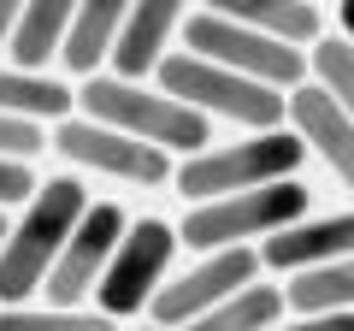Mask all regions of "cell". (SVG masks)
I'll return each instance as SVG.
<instances>
[{"label": "cell", "mask_w": 354, "mask_h": 331, "mask_svg": "<svg viewBox=\"0 0 354 331\" xmlns=\"http://www.w3.org/2000/svg\"><path fill=\"white\" fill-rule=\"evenodd\" d=\"M88 202L95 195L83 190V178H53L36 190V202L18 213L12 237L0 242V307H24L30 296L48 290V278L59 267L77 219L88 213Z\"/></svg>", "instance_id": "6da1fadb"}, {"label": "cell", "mask_w": 354, "mask_h": 331, "mask_svg": "<svg viewBox=\"0 0 354 331\" xmlns=\"http://www.w3.org/2000/svg\"><path fill=\"white\" fill-rule=\"evenodd\" d=\"M77 113L95 118V125H106V130H124V136L148 142V148H160V154H183V160H195V154L213 148L207 118L195 113V107L171 101L165 89H148V83H124V77H113V71L77 83Z\"/></svg>", "instance_id": "7a4b0ae2"}, {"label": "cell", "mask_w": 354, "mask_h": 331, "mask_svg": "<svg viewBox=\"0 0 354 331\" xmlns=\"http://www.w3.org/2000/svg\"><path fill=\"white\" fill-rule=\"evenodd\" d=\"M171 101L195 107L201 118H230L248 136H266V130H290V95L266 89L254 77H236L225 65L201 60V53H165L160 77H153Z\"/></svg>", "instance_id": "3957f363"}, {"label": "cell", "mask_w": 354, "mask_h": 331, "mask_svg": "<svg viewBox=\"0 0 354 331\" xmlns=\"http://www.w3.org/2000/svg\"><path fill=\"white\" fill-rule=\"evenodd\" d=\"M307 207H313V190L301 178H283V184H266V190H248V195H225V202L189 207L183 225H177V242H189L195 255L248 249V237H278V231L301 225Z\"/></svg>", "instance_id": "277c9868"}, {"label": "cell", "mask_w": 354, "mask_h": 331, "mask_svg": "<svg viewBox=\"0 0 354 331\" xmlns=\"http://www.w3.org/2000/svg\"><path fill=\"white\" fill-rule=\"evenodd\" d=\"M301 154L307 142L295 130H266V136H242L230 148H207L195 160H183L171 184L189 195V207H201V202H225V195H248V190H266V184L301 178Z\"/></svg>", "instance_id": "5b68a950"}, {"label": "cell", "mask_w": 354, "mask_h": 331, "mask_svg": "<svg viewBox=\"0 0 354 331\" xmlns=\"http://www.w3.org/2000/svg\"><path fill=\"white\" fill-rule=\"evenodd\" d=\"M183 53H201V60L225 65V71L236 77H254V83H266V89L278 95H295L307 83V53L290 48V42H272L260 36V30H242L236 18L213 12V6H201V12L183 18Z\"/></svg>", "instance_id": "8992f818"}, {"label": "cell", "mask_w": 354, "mask_h": 331, "mask_svg": "<svg viewBox=\"0 0 354 331\" xmlns=\"http://www.w3.org/2000/svg\"><path fill=\"white\" fill-rule=\"evenodd\" d=\"M171 249H177V225H165V219H130V231H124V242H118L113 267H106L101 290H95V314H106V319L148 314L153 296L165 290Z\"/></svg>", "instance_id": "52a82bcc"}, {"label": "cell", "mask_w": 354, "mask_h": 331, "mask_svg": "<svg viewBox=\"0 0 354 331\" xmlns=\"http://www.w3.org/2000/svg\"><path fill=\"white\" fill-rule=\"evenodd\" d=\"M248 284H260V255L254 249H225V255H201L189 272H177V278H165V290L153 296V325L160 331H183L195 325L201 314H213V307H225L230 296H242Z\"/></svg>", "instance_id": "ba28073f"}, {"label": "cell", "mask_w": 354, "mask_h": 331, "mask_svg": "<svg viewBox=\"0 0 354 331\" xmlns=\"http://www.w3.org/2000/svg\"><path fill=\"white\" fill-rule=\"evenodd\" d=\"M53 154L71 160V166H83V172L118 178V184H165V178H177L171 154L124 136V130H106V125H95V118H83V113H71L65 125H53Z\"/></svg>", "instance_id": "9c48e42d"}, {"label": "cell", "mask_w": 354, "mask_h": 331, "mask_svg": "<svg viewBox=\"0 0 354 331\" xmlns=\"http://www.w3.org/2000/svg\"><path fill=\"white\" fill-rule=\"evenodd\" d=\"M124 231H130L124 207L95 195V202H88V213L77 219L71 242H65V255H59V267H53L48 290H41V296H48V307H77L83 296L101 290V278H106V267H113Z\"/></svg>", "instance_id": "30bf717a"}, {"label": "cell", "mask_w": 354, "mask_h": 331, "mask_svg": "<svg viewBox=\"0 0 354 331\" xmlns=\"http://www.w3.org/2000/svg\"><path fill=\"white\" fill-rule=\"evenodd\" d=\"M290 130L307 142V154H319V160L330 166V178L354 195V118L342 113L319 83H301V89L290 95Z\"/></svg>", "instance_id": "8fae6325"}, {"label": "cell", "mask_w": 354, "mask_h": 331, "mask_svg": "<svg viewBox=\"0 0 354 331\" xmlns=\"http://www.w3.org/2000/svg\"><path fill=\"white\" fill-rule=\"evenodd\" d=\"M354 255V213H325V219H301V225L278 231V237L260 242V267L272 272H319L330 260H348Z\"/></svg>", "instance_id": "7c38bea8"}, {"label": "cell", "mask_w": 354, "mask_h": 331, "mask_svg": "<svg viewBox=\"0 0 354 331\" xmlns=\"http://www.w3.org/2000/svg\"><path fill=\"white\" fill-rule=\"evenodd\" d=\"M183 6L177 0H130L124 30H118V48H113V77L124 83H142V77H160L165 65V42L183 36Z\"/></svg>", "instance_id": "4fadbf2b"}, {"label": "cell", "mask_w": 354, "mask_h": 331, "mask_svg": "<svg viewBox=\"0 0 354 331\" xmlns=\"http://www.w3.org/2000/svg\"><path fill=\"white\" fill-rule=\"evenodd\" d=\"M124 12H130V0H77L71 36H65V53H59L65 71L83 77V83H88V77H101V65H113Z\"/></svg>", "instance_id": "5bb4252c"}, {"label": "cell", "mask_w": 354, "mask_h": 331, "mask_svg": "<svg viewBox=\"0 0 354 331\" xmlns=\"http://www.w3.org/2000/svg\"><path fill=\"white\" fill-rule=\"evenodd\" d=\"M213 12L236 18L242 30H260L290 48H319L325 42V12L313 0H213Z\"/></svg>", "instance_id": "9a60e30c"}, {"label": "cell", "mask_w": 354, "mask_h": 331, "mask_svg": "<svg viewBox=\"0 0 354 331\" xmlns=\"http://www.w3.org/2000/svg\"><path fill=\"white\" fill-rule=\"evenodd\" d=\"M71 18L77 6L65 0H30L18 12V30H12V71H30V77H48V65H59L65 53V36H71Z\"/></svg>", "instance_id": "2e32d148"}, {"label": "cell", "mask_w": 354, "mask_h": 331, "mask_svg": "<svg viewBox=\"0 0 354 331\" xmlns=\"http://www.w3.org/2000/svg\"><path fill=\"white\" fill-rule=\"evenodd\" d=\"M77 107V89H65L59 77H30V71H12L0 65V113L12 118H36V125H65Z\"/></svg>", "instance_id": "e0dca14e"}, {"label": "cell", "mask_w": 354, "mask_h": 331, "mask_svg": "<svg viewBox=\"0 0 354 331\" xmlns=\"http://www.w3.org/2000/svg\"><path fill=\"white\" fill-rule=\"evenodd\" d=\"M283 307H290V296H283L278 284H248L242 296H230L225 307L201 314L195 325H183V331H272L283 319Z\"/></svg>", "instance_id": "ac0fdd59"}, {"label": "cell", "mask_w": 354, "mask_h": 331, "mask_svg": "<svg viewBox=\"0 0 354 331\" xmlns=\"http://www.w3.org/2000/svg\"><path fill=\"white\" fill-rule=\"evenodd\" d=\"M295 314H354V255L330 260L319 272H301V278L283 284Z\"/></svg>", "instance_id": "d6986e66"}, {"label": "cell", "mask_w": 354, "mask_h": 331, "mask_svg": "<svg viewBox=\"0 0 354 331\" xmlns=\"http://www.w3.org/2000/svg\"><path fill=\"white\" fill-rule=\"evenodd\" d=\"M307 65H313V83L354 118V48L342 36H325L313 53H307Z\"/></svg>", "instance_id": "ffe728a7"}, {"label": "cell", "mask_w": 354, "mask_h": 331, "mask_svg": "<svg viewBox=\"0 0 354 331\" xmlns=\"http://www.w3.org/2000/svg\"><path fill=\"white\" fill-rule=\"evenodd\" d=\"M0 331H118V319L83 307H0Z\"/></svg>", "instance_id": "44dd1931"}, {"label": "cell", "mask_w": 354, "mask_h": 331, "mask_svg": "<svg viewBox=\"0 0 354 331\" xmlns=\"http://www.w3.org/2000/svg\"><path fill=\"white\" fill-rule=\"evenodd\" d=\"M48 148H53V136L36 125V118H12V113H0V160L30 166L36 154H48Z\"/></svg>", "instance_id": "7402d4cb"}, {"label": "cell", "mask_w": 354, "mask_h": 331, "mask_svg": "<svg viewBox=\"0 0 354 331\" xmlns=\"http://www.w3.org/2000/svg\"><path fill=\"white\" fill-rule=\"evenodd\" d=\"M36 172H30V166H18V160H0V213H6V207H30L36 202Z\"/></svg>", "instance_id": "603a6c76"}, {"label": "cell", "mask_w": 354, "mask_h": 331, "mask_svg": "<svg viewBox=\"0 0 354 331\" xmlns=\"http://www.w3.org/2000/svg\"><path fill=\"white\" fill-rule=\"evenodd\" d=\"M272 331H354V314H295V325H272Z\"/></svg>", "instance_id": "cb8c5ba5"}, {"label": "cell", "mask_w": 354, "mask_h": 331, "mask_svg": "<svg viewBox=\"0 0 354 331\" xmlns=\"http://www.w3.org/2000/svg\"><path fill=\"white\" fill-rule=\"evenodd\" d=\"M18 12H24V6H12V0H0V53L12 48V30H18Z\"/></svg>", "instance_id": "d4e9b609"}, {"label": "cell", "mask_w": 354, "mask_h": 331, "mask_svg": "<svg viewBox=\"0 0 354 331\" xmlns=\"http://www.w3.org/2000/svg\"><path fill=\"white\" fill-rule=\"evenodd\" d=\"M337 36L354 48V0H342V6H337Z\"/></svg>", "instance_id": "484cf974"}, {"label": "cell", "mask_w": 354, "mask_h": 331, "mask_svg": "<svg viewBox=\"0 0 354 331\" xmlns=\"http://www.w3.org/2000/svg\"><path fill=\"white\" fill-rule=\"evenodd\" d=\"M6 237H12V225H6V213H0V242H6Z\"/></svg>", "instance_id": "4316f807"}]
</instances>
